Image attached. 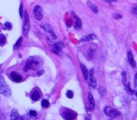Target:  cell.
Here are the masks:
<instances>
[{
  "mask_svg": "<svg viewBox=\"0 0 137 120\" xmlns=\"http://www.w3.org/2000/svg\"><path fill=\"white\" fill-rule=\"evenodd\" d=\"M96 40V36L94 35V34H90V35H88V36L86 37H84V38H82L81 39V42H84V41H90V40Z\"/></svg>",
  "mask_w": 137,
  "mask_h": 120,
  "instance_id": "cell-16",
  "label": "cell"
},
{
  "mask_svg": "<svg viewBox=\"0 0 137 120\" xmlns=\"http://www.w3.org/2000/svg\"><path fill=\"white\" fill-rule=\"evenodd\" d=\"M104 113L106 116H110V117H112V118H115V117H117V116H120V113L118 112L117 110L112 108V107H110V106H106V107H105Z\"/></svg>",
  "mask_w": 137,
  "mask_h": 120,
  "instance_id": "cell-3",
  "label": "cell"
},
{
  "mask_svg": "<svg viewBox=\"0 0 137 120\" xmlns=\"http://www.w3.org/2000/svg\"><path fill=\"white\" fill-rule=\"evenodd\" d=\"M29 116H32V117H36L37 112L36 111H34V110H30V111H29Z\"/></svg>",
  "mask_w": 137,
  "mask_h": 120,
  "instance_id": "cell-24",
  "label": "cell"
},
{
  "mask_svg": "<svg viewBox=\"0 0 137 120\" xmlns=\"http://www.w3.org/2000/svg\"><path fill=\"white\" fill-rule=\"evenodd\" d=\"M34 17L36 18L38 21H40L43 18V13H42V8L40 6H36L34 8Z\"/></svg>",
  "mask_w": 137,
  "mask_h": 120,
  "instance_id": "cell-5",
  "label": "cell"
},
{
  "mask_svg": "<svg viewBox=\"0 0 137 120\" xmlns=\"http://www.w3.org/2000/svg\"><path fill=\"white\" fill-rule=\"evenodd\" d=\"M76 116H77L76 114H75L74 112H71V111H67V112L61 113V116H62L65 120H73V119H75Z\"/></svg>",
  "mask_w": 137,
  "mask_h": 120,
  "instance_id": "cell-6",
  "label": "cell"
},
{
  "mask_svg": "<svg viewBox=\"0 0 137 120\" xmlns=\"http://www.w3.org/2000/svg\"><path fill=\"white\" fill-rule=\"evenodd\" d=\"M88 100H89V110L92 111L94 107H95V101L93 99V96L91 93H88Z\"/></svg>",
  "mask_w": 137,
  "mask_h": 120,
  "instance_id": "cell-15",
  "label": "cell"
},
{
  "mask_svg": "<svg viewBox=\"0 0 137 120\" xmlns=\"http://www.w3.org/2000/svg\"><path fill=\"white\" fill-rule=\"evenodd\" d=\"M22 41H23V38H19V40H17V42L15 43L13 49H14V50H16L17 48H19V47L21 46V44H22Z\"/></svg>",
  "mask_w": 137,
  "mask_h": 120,
  "instance_id": "cell-20",
  "label": "cell"
},
{
  "mask_svg": "<svg viewBox=\"0 0 137 120\" xmlns=\"http://www.w3.org/2000/svg\"><path fill=\"white\" fill-rule=\"evenodd\" d=\"M19 13H20V17H23L24 15V12H23V5L21 4L20 5V9H19Z\"/></svg>",
  "mask_w": 137,
  "mask_h": 120,
  "instance_id": "cell-27",
  "label": "cell"
},
{
  "mask_svg": "<svg viewBox=\"0 0 137 120\" xmlns=\"http://www.w3.org/2000/svg\"><path fill=\"white\" fill-rule=\"evenodd\" d=\"M5 28L9 30V29H11L12 28V24H10V23H8V22H7V23L5 24Z\"/></svg>",
  "mask_w": 137,
  "mask_h": 120,
  "instance_id": "cell-25",
  "label": "cell"
},
{
  "mask_svg": "<svg viewBox=\"0 0 137 120\" xmlns=\"http://www.w3.org/2000/svg\"><path fill=\"white\" fill-rule=\"evenodd\" d=\"M72 16L76 19V21H75V24H74V27H75V29L79 30V29L82 28V22H81L80 19H79L76 15H75V13H74V12H72Z\"/></svg>",
  "mask_w": 137,
  "mask_h": 120,
  "instance_id": "cell-13",
  "label": "cell"
},
{
  "mask_svg": "<svg viewBox=\"0 0 137 120\" xmlns=\"http://www.w3.org/2000/svg\"><path fill=\"white\" fill-rule=\"evenodd\" d=\"M99 90H100V92L101 93V96H102V97L104 96V95H105V89H104V87H102V86H101Z\"/></svg>",
  "mask_w": 137,
  "mask_h": 120,
  "instance_id": "cell-26",
  "label": "cell"
},
{
  "mask_svg": "<svg viewBox=\"0 0 137 120\" xmlns=\"http://www.w3.org/2000/svg\"><path fill=\"white\" fill-rule=\"evenodd\" d=\"M102 1H104V2H106V3H112V2L116 1V0H102Z\"/></svg>",
  "mask_w": 137,
  "mask_h": 120,
  "instance_id": "cell-31",
  "label": "cell"
},
{
  "mask_svg": "<svg viewBox=\"0 0 137 120\" xmlns=\"http://www.w3.org/2000/svg\"><path fill=\"white\" fill-rule=\"evenodd\" d=\"M41 105H42L43 108H48L50 103H49V101L47 100H43L42 101H41Z\"/></svg>",
  "mask_w": 137,
  "mask_h": 120,
  "instance_id": "cell-21",
  "label": "cell"
},
{
  "mask_svg": "<svg viewBox=\"0 0 137 120\" xmlns=\"http://www.w3.org/2000/svg\"><path fill=\"white\" fill-rule=\"evenodd\" d=\"M43 73H44L43 70H40V71L38 72V76H40V75H41V74H43Z\"/></svg>",
  "mask_w": 137,
  "mask_h": 120,
  "instance_id": "cell-32",
  "label": "cell"
},
{
  "mask_svg": "<svg viewBox=\"0 0 137 120\" xmlns=\"http://www.w3.org/2000/svg\"><path fill=\"white\" fill-rule=\"evenodd\" d=\"M122 80H123V84L127 85V81H126V72L123 71L122 72Z\"/></svg>",
  "mask_w": 137,
  "mask_h": 120,
  "instance_id": "cell-23",
  "label": "cell"
},
{
  "mask_svg": "<svg viewBox=\"0 0 137 120\" xmlns=\"http://www.w3.org/2000/svg\"><path fill=\"white\" fill-rule=\"evenodd\" d=\"M62 47H63V43H62V42H57V43L54 44L52 47L53 52L55 53V54H57V55H59Z\"/></svg>",
  "mask_w": 137,
  "mask_h": 120,
  "instance_id": "cell-11",
  "label": "cell"
},
{
  "mask_svg": "<svg viewBox=\"0 0 137 120\" xmlns=\"http://www.w3.org/2000/svg\"><path fill=\"white\" fill-rule=\"evenodd\" d=\"M24 24H23V32L24 34L26 36L28 34V31H29V28H30V23H29V17H28V13L27 11L25 10L24 11Z\"/></svg>",
  "mask_w": 137,
  "mask_h": 120,
  "instance_id": "cell-4",
  "label": "cell"
},
{
  "mask_svg": "<svg viewBox=\"0 0 137 120\" xmlns=\"http://www.w3.org/2000/svg\"><path fill=\"white\" fill-rule=\"evenodd\" d=\"M133 14H137V7L136 6H134L133 8Z\"/></svg>",
  "mask_w": 137,
  "mask_h": 120,
  "instance_id": "cell-29",
  "label": "cell"
},
{
  "mask_svg": "<svg viewBox=\"0 0 137 120\" xmlns=\"http://www.w3.org/2000/svg\"><path fill=\"white\" fill-rule=\"evenodd\" d=\"M66 96H67V98H68V99H72L73 98V92L72 91H70V90H68V92L66 93Z\"/></svg>",
  "mask_w": 137,
  "mask_h": 120,
  "instance_id": "cell-22",
  "label": "cell"
},
{
  "mask_svg": "<svg viewBox=\"0 0 137 120\" xmlns=\"http://www.w3.org/2000/svg\"><path fill=\"white\" fill-rule=\"evenodd\" d=\"M128 60H129V63L131 64V66H132L133 68H135V60L133 58V56L131 51L128 52Z\"/></svg>",
  "mask_w": 137,
  "mask_h": 120,
  "instance_id": "cell-14",
  "label": "cell"
},
{
  "mask_svg": "<svg viewBox=\"0 0 137 120\" xmlns=\"http://www.w3.org/2000/svg\"><path fill=\"white\" fill-rule=\"evenodd\" d=\"M40 92L39 91V89L38 88H35L34 90H32V92L30 94V98H31V100H34V101H37V100H40Z\"/></svg>",
  "mask_w": 137,
  "mask_h": 120,
  "instance_id": "cell-9",
  "label": "cell"
},
{
  "mask_svg": "<svg viewBox=\"0 0 137 120\" xmlns=\"http://www.w3.org/2000/svg\"><path fill=\"white\" fill-rule=\"evenodd\" d=\"M41 27L44 29L46 32H48L51 36L53 37V39H57V36H56V34L54 33V29L51 25H49L47 24H41Z\"/></svg>",
  "mask_w": 137,
  "mask_h": 120,
  "instance_id": "cell-8",
  "label": "cell"
},
{
  "mask_svg": "<svg viewBox=\"0 0 137 120\" xmlns=\"http://www.w3.org/2000/svg\"><path fill=\"white\" fill-rule=\"evenodd\" d=\"M21 116L19 113L17 111V109H12L11 114H10V120H20Z\"/></svg>",
  "mask_w": 137,
  "mask_h": 120,
  "instance_id": "cell-12",
  "label": "cell"
},
{
  "mask_svg": "<svg viewBox=\"0 0 137 120\" xmlns=\"http://www.w3.org/2000/svg\"><path fill=\"white\" fill-rule=\"evenodd\" d=\"M113 17L115 18V19H120L121 17H122V15L118 14V13H115V14L113 15Z\"/></svg>",
  "mask_w": 137,
  "mask_h": 120,
  "instance_id": "cell-28",
  "label": "cell"
},
{
  "mask_svg": "<svg viewBox=\"0 0 137 120\" xmlns=\"http://www.w3.org/2000/svg\"><path fill=\"white\" fill-rule=\"evenodd\" d=\"M85 120H90V116H86V117H85Z\"/></svg>",
  "mask_w": 137,
  "mask_h": 120,
  "instance_id": "cell-33",
  "label": "cell"
},
{
  "mask_svg": "<svg viewBox=\"0 0 137 120\" xmlns=\"http://www.w3.org/2000/svg\"><path fill=\"white\" fill-rule=\"evenodd\" d=\"M6 43V37L3 34H0V46H3Z\"/></svg>",
  "mask_w": 137,
  "mask_h": 120,
  "instance_id": "cell-19",
  "label": "cell"
},
{
  "mask_svg": "<svg viewBox=\"0 0 137 120\" xmlns=\"http://www.w3.org/2000/svg\"><path fill=\"white\" fill-rule=\"evenodd\" d=\"M9 77H10V79H11L13 82H15V83H20V82L23 81L22 76H21L20 74H18L17 72H15V71L11 72V73H10V75H9Z\"/></svg>",
  "mask_w": 137,
  "mask_h": 120,
  "instance_id": "cell-10",
  "label": "cell"
},
{
  "mask_svg": "<svg viewBox=\"0 0 137 120\" xmlns=\"http://www.w3.org/2000/svg\"><path fill=\"white\" fill-rule=\"evenodd\" d=\"M80 66H81V68H82V72H83V75H84L85 79L86 80V79H87V76H88V70H87L86 67H85V66L83 64V63H81Z\"/></svg>",
  "mask_w": 137,
  "mask_h": 120,
  "instance_id": "cell-17",
  "label": "cell"
},
{
  "mask_svg": "<svg viewBox=\"0 0 137 120\" xmlns=\"http://www.w3.org/2000/svg\"><path fill=\"white\" fill-rule=\"evenodd\" d=\"M87 5H88V7L90 8V9H91L92 11L96 12V13H97V12L99 11V9H98L97 6H96V5L94 4V3H92L91 1H87Z\"/></svg>",
  "mask_w": 137,
  "mask_h": 120,
  "instance_id": "cell-18",
  "label": "cell"
},
{
  "mask_svg": "<svg viewBox=\"0 0 137 120\" xmlns=\"http://www.w3.org/2000/svg\"><path fill=\"white\" fill-rule=\"evenodd\" d=\"M87 83H88V85L90 86V87H96V85H97V82H96V79H95V77H94V75H93L92 71L90 72V73H88V76H87Z\"/></svg>",
  "mask_w": 137,
  "mask_h": 120,
  "instance_id": "cell-7",
  "label": "cell"
},
{
  "mask_svg": "<svg viewBox=\"0 0 137 120\" xmlns=\"http://www.w3.org/2000/svg\"><path fill=\"white\" fill-rule=\"evenodd\" d=\"M20 120H29V118L26 116H21Z\"/></svg>",
  "mask_w": 137,
  "mask_h": 120,
  "instance_id": "cell-30",
  "label": "cell"
},
{
  "mask_svg": "<svg viewBox=\"0 0 137 120\" xmlns=\"http://www.w3.org/2000/svg\"><path fill=\"white\" fill-rule=\"evenodd\" d=\"M42 65V59L40 57H30L26 61L25 67L24 68V71H28L29 69H37Z\"/></svg>",
  "mask_w": 137,
  "mask_h": 120,
  "instance_id": "cell-1",
  "label": "cell"
},
{
  "mask_svg": "<svg viewBox=\"0 0 137 120\" xmlns=\"http://www.w3.org/2000/svg\"><path fill=\"white\" fill-rule=\"evenodd\" d=\"M0 93L6 97H8L11 95L10 88L8 87V85L7 84V83L5 82V80L2 77L0 78Z\"/></svg>",
  "mask_w": 137,
  "mask_h": 120,
  "instance_id": "cell-2",
  "label": "cell"
}]
</instances>
